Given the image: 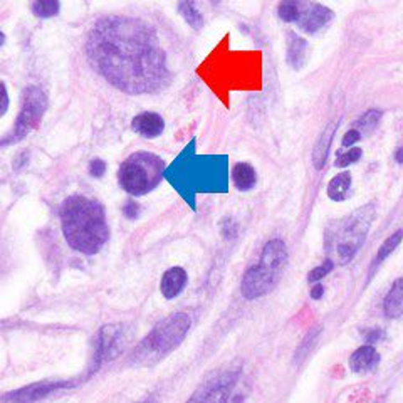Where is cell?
Here are the masks:
<instances>
[{
	"label": "cell",
	"mask_w": 403,
	"mask_h": 403,
	"mask_svg": "<svg viewBox=\"0 0 403 403\" xmlns=\"http://www.w3.org/2000/svg\"><path fill=\"white\" fill-rule=\"evenodd\" d=\"M381 118V111H377V109H370V111H366L363 116L358 120V132H372L374 126L378 125V121H380Z\"/></svg>",
	"instance_id": "cell-25"
},
{
	"label": "cell",
	"mask_w": 403,
	"mask_h": 403,
	"mask_svg": "<svg viewBox=\"0 0 403 403\" xmlns=\"http://www.w3.org/2000/svg\"><path fill=\"white\" fill-rule=\"evenodd\" d=\"M165 172V161L157 155L136 152L129 155L118 170V180L126 192L141 197L157 189Z\"/></svg>",
	"instance_id": "cell-7"
},
{
	"label": "cell",
	"mask_w": 403,
	"mask_h": 403,
	"mask_svg": "<svg viewBox=\"0 0 403 403\" xmlns=\"http://www.w3.org/2000/svg\"><path fill=\"white\" fill-rule=\"evenodd\" d=\"M287 264V247L283 240H269L264 246L258 266L244 274L240 291L246 299H259L274 289Z\"/></svg>",
	"instance_id": "cell-6"
},
{
	"label": "cell",
	"mask_w": 403,
	"mask_h": 403,
	"mask_svg": "<svg viewBox=\"0 0 403 403\" xmlns=\"http://www.w3.org/2000/svg\"><path fill=\"white\" fill-rule=\"evenodd\" d=\"M333 269H335V264H333V260L326 259V262H324L323 266H317V267L313 269L311 272H309V274H308V280H309V283H311V284L319 283L321 279L326 278V276L329 274V272L333 271Z\"/></svg>",
	"instance_id": "cell-27"
},
{
	"label": "cell",
	"mask_w": 403,
	"mask_h": 403,
	"mask_svg": "<svg viewBox=\"0 0 403 403\" xmlns=\"http://www.w3.org/2000/svg\"><path fill=\"white\" fill-rule=\"evenodd\" d=\"M298 10H299V0H280L278 14L284 22L294 24L298 19Z\"/></svg>",
	"instance_id": "cell-24"
},
{
	"label": "cell",
	"mask_w": 403,
	"mask_h": 403,
	"mask_svg": "<svg viewBox=\"0 0 403 403\" xmlns=\"http://www.w3.org/2000/svg\"><path fill=\"white\" fill-rule=\"evenodd\" d=\"M125 346V331L121 324H106L100 329L96 338L95 361H93V372H96L101 365L115 360L121 355Z\"/></svg>",
	"instance_id": "cell-10"
},
{
	"label": "cell",
	"mask_w": 403,
	"mask_h": 403,
	"mask_svg": "<svg viewBox=\"0 0 403 403\" xmlns=\"http://www.w3.org/2000/svg\"><path fill=\"white\" fill-rule=\"evenodd\" d=\"M123 212L128 219H136L138 215H140V205H138L136 202H128L125 205Z\"/></svg>",
	"instance_id": "cell-32"
},
{
	"label": "cell",
	"mask_w": 403,
	"mask_h": 403,
	"mask_svg": "<svg viewBox=\"0 0 403 403\" xmlns=\"http://www.w3.org/2000/svg\"><path fill=\"white\" fill-rule=\"evenodd\" d=\"M86 52L91 66L126 95H152L172 77L160 38L143 20L116 15L97 20Z\"/></svg>",
	"instance_id": "cell-1"
},
{
	"label": "cell",
	"mask_w": 403,
	"mask_h": 403,
	"mask_svg": "<svg viewBox=\"0 0 403 403\" xmlns=\"http://www.w3.org/2000/svg\"><path fill=\"white\" fill-rule=\"evenodd\" d=\"M61 223L69 246L83 254H97L109 239L103 205L83 195H72L64 200Z\"/></svg>",
	"instance_id": "cell-3"
},
{
	"label": "cell",
	"mask_w": 403,
	"mask_h": 403,
	"mask_svg": "<svg viewBox=\"0 0 403 403\" xmlns=\"http://www.w3.org/2000/svg\"><path fill=\"white\" fill-rule=\"evenodd\" d=\"M229 158L226 155H195V140L183 148V152L175 158L168 168H165L164 177L170 185L182 195V198L195 207L197 193H223L229 187Z\"/></svg>",
	"instance_id": "cell-2"
},
{
	"label": "cell",
	"mask_w": 403,
	"mask_h": 403,
	"mask_svg": "<svg viewBox=\"0 0 403 403\" xmlns=\"http://www.w3.org/2000/svg\"><path fill=\"white\" fill-rule=\"evenodd\" d=\"M74 381H52V384H34L26 388L15 390V392L6 393L0 397V403H35L42 400L44 397L51 395L56 390L71 388Z\"/></svg>",
	"instance_id": "cell-12"
},
{
	"label": "cell",
	"mask_w": 403,
	"mask_h": 403,
	"mask_svg": "<svg viewBox=\"0 0 403 403\" xmlns=\"http://www.w3.org/2000/svg\"><path fill=\"white\" fill-rule=\"evenodd\" d=\"M380 363V355H378L377 349L373 348L372 345H365L360 346L351 356H349V370L353 373L361 374V373H368L374 370Z\"/></svg>",
	"instance_id": "cell-14"
},
{
	"label": "cell",
	"mask_w": 403,
	"mask_h": 403,
	"mask_svg": "<svg viewBox=\"0 0 403 403\" xmlns=\"http://www.w3.org/2000/svg\"><path fill=\"white\" fill-rule=\"evenodd\" d=\"M106 172V164L103 160H100V158H96V160H93L91 164H89V173L93 175V177L100 178L103 177Z\"/></svg>",
	"instance_id": "cell-29"
},
{
	"label": "cell",
	"mask_w": 403,
	"mask_h": 403,
	"mask_svg": "<svg viewBox=\"0 0 403 403\" xmlns=\"http://www.w3.org/2000/svg\"><path fill=\"white\" fill-rule=\"evenodd\" d=\"M9 109V95H7L6 84L0 83V118L7 113Z\"/></svg>",
	"instance_id": "cell-31"
},
{
	"label": "cell",
	"mask_w": 403,
	"mask_h": 403,
	"mask_svg": "<svg viewBox=\"0 0 403 403\" xmlns=\"http://www.w3.org/2000/svg\"><path fill=\"white\" fill-rule=\"evenodd\" d=\"M323 294H324L323 284L315 283V286H313V289H311V298L313 299H321V296H323Z\"/></svg>",
	"instance_id": "cell-34"
},
{
	"label": "cell",
	"mask_w": 403,
	"mask_h": 403,
	"mask_svg": "<svg viewBox=\"0 0 403 403\" xmlns=\"http://www.w3.org/2000/svg\"><path fill=\"white\" fill-rule=\"evenodd\" d=\"M192 326V319L187 313H175L158 323L134 348L132 361L138 365H155L173 349H177Z\"/></svg>",
	"instance_id": "cell-5"
},
{
	"label": "cell",
	"mask_w": 403,
	"mask_h": 403,
	"mask_svg": "<svg viewBox=\"0 0 403 403\" xmlns=\"http://www.w3.org/2000/svg\"><path fill=\"white\" fill-rule=\"evenodd\" d=\"M385 316L390 319H398L403 315V279H397L386 294L384 303Z\"/></svg>",
	"instance_id": "cell-18"
},
{
	"label": "cell",
	"mask_w": 403,
	"mask_h": 403,
	"mask_svg": "<svg viewBox=\"0 0 403 403\" xmlns=\"http://www.w3.org/2000/svg\"><path fill=\"white\" fill-rule=\"evenodd\" d=\"M239 370H222L207 378L187 403H229Z\"/></svg>",
	"instance_id": "cell-9"
},
{
	"label": "cell",
	"mask_w": 403,
	"mask_h": 403,
	"mask_svg": "<svg viewBox=\"0 0 403 403\" xmlns=\"http://www.w3.org/2000/svg\"><path fill=\"white\" fill-rule=\"evenodd\" d=\"M232 180L240 192H249L254 189L258 177H255V170L249 164H237L232 168Z\"/></svg>",
	"instance_id": "cell-19"
},
{
	"label": "cell",
	"mask_w": 403,
	"mask_h": 403,
	"mask_svg": "<svg viewBox=\"0 0 403 403\" xmlns=\"http://www.w3.org/2000/svg\"><path fill=\"white\" fill-rule=\"evenodd\" d=\"M338 126H340L338 121H331V123L326 126V129L321 133L319 140H317V143L315 146V152H313V164H315L316 170H321L324 166V164H326L329 146H331L333 136H335Z\"/></svg>",
	"instance_id": "cell-16"
},
{
	"label": "cell",
	"mask_w": 403,
	"mask_h": 403,
	"mask_svg": "<svg viewBox=\"0 0 403 403\" xmlns=\"http://www.w3.org/2000/svg\"><path fill=\"white\" fill-rule=\"evenodd\" d=\"M132 128L138 134H141V136H145V138H157L164 133L165 123H164V118H161L160 115L146 111L133 118Z\"/></svg>",
	"instance_id": "cell-15"
},
{
	"label": "cell",
	"mask_w": 403,
	"mask_h": 403,
	"mask_svg": "<svg viewBox=\"0 0 403 403\" xmlns=\"http://www.w3.org/2000/svg\"><path fill=\"white\" fill-rule=\"evenodd\" d=\"M141 403H153V402H141Z\"/></svg>",
	"instance_id": "cell-37"
},
{
	"label": "cell",
	"mask_w": 403,
	"mask_h": 403,
	"mask_svg": "<svg viewBox=\"0 0 403 403\" xmlns=\"http://www.w3.org/2000/svg\"><path fill=\"white\" fill-rule=\"evenodd\" d=\"M402 155H403V150L398 148V152H397V164H402V161H403Z\"/></svg>",
	"instance_id": "cell-35"
},
{
	"label": "cell",
	"mask_w": 403,
	"mask_h": 403,
	"mask_svg": "<svg viewBox=\"0 0 403 403\" xmlns=\"http://www.w3.org/2000/svg\"><path fill=\"white\" fill-rule=\"evenodd\" d=\"M178 12H180V15L190 27L200 29L203 19L200 10L195 6V0H178Z\"/></svg>",
	"instance_id": "cell-21"
},
{
	"label": "cell",
	"mask_w": 403,
	"mask_h": 403,
	"mask_svg": "<svg viewBox=\"0 0 403 403\" xmlns=\"http://www.w3.org/2000/svg\"><path fill=\"white\" fill-rule=\"evenodd\" d=\"M381 336H384V331H381V329H373V331L366 333L365 338L368 343H374V341H380Z\"/></svg>",
	"instance_id": "cell-33"
},
{
	"label": "cell",
	"mask_w": 403,
	"mask_h": 403,
	"mask_svg": "<svg viewBox=\"0 0 403 403\" xmlns=\"http://www.w3.org/2000/svg\"><path fill=\"white\" fill-rule=\"evenodd\" d=\"M308 42L296 32H287V63L294 69H301L306 63Z\"/></svg>",
	"instance_id": "cell-17"
},
{
	"label": "cell",
	"mask_w": 403,
	"mask_h": 403,
	"mask_svg": "<svg viewBox=\"0 0 403 403\" xmlns=\"http://www.w3.org/2000/svg\"><path fill=\"white\" fill-rule=\"evenodd\" d=\"M377 209L373 203H366L345 219L338 221L326 229V254L333 264L345 266L356 255L360 247L363 246L370 227L374 221Z\"/></svg>",
	"instance_id": "cell-4"
},
{
	"label": "cell",
	"mask_w": 403,
	"mask_h": 403,
	"mask_svg": "<svg viewBox=\"0 0 403 403\" xmlns=\"http://www.w3.org/2000/svg\"><path fill=\"white\" fill-rule=\"evenodd\" d=\"M317 335H319V328H316L315 331H311L306 338H304V341H303V343H301V346L298 348V353H296V361L304 360V356L308 355L309 348H311L313 343H315V341H316Z\"/></svg>",
	"instance_id": "cell-28"
},
{
	"label": "cell",
	"mask_w": 403,
	"mask_h": 403,
	"mask_svg": "<svg viewBox=\"0 0 403 403\" xmlns=\"http://www.w3.org/2000/svg\"><path fill=\"white\" fill-rule=\"evenodd\" d=\"M361 140V133L358 132V129H351V132H348L345 134V138H343V141H341V145L345 146V148H351L353 145L358 143V141Z\"/></svg>",
	"instance_id": "cell-30"
},
{
	"label": "cell",
	"mask_w": 403,
	"mask_h": 403,
	"mask_svg": "<svg viewBox=\"0 0 403 403\" xmlns=\"http://www.w3.org/2000/svg\"><path fill=\"white\" fill-rule=\"evenodd\" d=\"M400 242H402V229H398L397 232H395V234L392 235V237H388L385 240L384 242V246L380 247V251L377 252V258L373 259V262H372V274L374 271H377V267L380 266L381 262H384V260L388 258L390 254H392V252L397 249L398 246H400Z\"/></svg>",
	"instance_id": "cell-22"
},
{
	"label": "cell",
	"mask_w": 403,
	"mask_h": 403,
	"mask_svg": "<svg viewBox=\"0 0 403 403\" xmlns=\"http://www.w3.org/2000/svg\"><path fill=\"white\" fill-rule=\"evenodd\" d=\"M46 109L47 97L42 93V89H39L38 86L26 88L22 96V109H20L19 113L17 123H15L9 136L0 140V145H12L24 140V138L40 123Z\"/></svg>",
	"instance_id": "cell-8"
},
{
	"label": "cell",
	"mask_w": 403,
	"mask_h": 403,
	"mask_svg": "<svg viewBox=\"0 0 403 403\" xmlns=\"http://www.w3.org/2000/svg\"><path fill=\"white\" fill-rule=\"evenodd\" d=\"M3 42H6V35H3L2 32H0V47H2Z\"/></svg>",
	"instance_id": "cell-36"
},
{
	"label": "cell",
	"mask_w": 403,
	"mask_h": 403,
	"mask_svg": "<svg viewBox=\"0 0 403 403\" xmlns=\"http://www.w3.org/2000/svg\"><path fill=\"white\" fill-rule=\"evenodd\" d=\"M333 17H335V14L328 7L311 2V0H299L298 19H296L294 24H298L301 31L316 34V32L324 29Z\"/></svg>",
	"instance_id": "cell-11"
},
{
	"label": "cell",
	"mask_w": 403,
	"mask_h": 403,
	"mask_svg": "<svg viewBox=\"0 0 403 403\" xmlns=\"http://www.w3.org/2000/svg\"><path fill=\"white\" fill-rule=\"evenodd\" d=\"M59 0H34L32 2V12L40 19L54 17L59 14Z\"/></svg>",
	"instance_id": "cell-23"
},
{
	"label": "cell",
	"mask_w": 403,
	"mask_h": 403,
	"mask_svg": "<svg viewBox=\"0 0 403 403\" xmlns=\"http://www.w3.org/2000/svg\"><path fill=\"white\" fill-rule=\"evenodd\" d=\"M187 280H189V276H187L185 269L182 267L166 269L165 274L161 276L160 283L161 296H164L165 299H175L177 296H180V292L185 289Z\"/></svg>",
	"instance_id": "cell-13"
},
{
	"label": "cell",
	"mask_w": 403,
	"mask_h": 403,
	"mask_svg": "<svg viewBox=\"0 0 403 403\" xmlns=\"http://www.w3.org/2000/svg\"><path fill=\"white\" fill-rule=\"evenodd\" d=\"M351 175L348 172L336 175L328 185V197L335 202H345L351 193Z\"/></svg>",
	"instance_id": "cell-20"
},
{
	"label": "cell",
	"mask_w": 403,
	"mask_h": 403,
	"mask_svg": "<svg viewBox=\"0 0 403 403\" xmlns=\"http://www.w3.org/2000/svg\"><path fill=\"white\" fill-rule=\"evenodd\" d=\"M361 155H363V152H361V148H356V146H351V148H348V152L338 155L335 165L340 166V168H345V166L355 164V161L360 160Z\"/></svg>",
	"instance_id": "cell-26"
}]
</instances>
